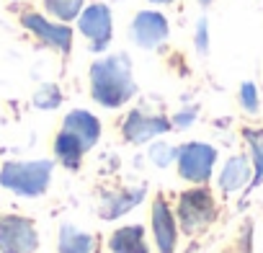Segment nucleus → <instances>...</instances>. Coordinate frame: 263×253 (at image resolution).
<instances>
[{
    "label": "nucleus",
    "instance_id": "nucleus-10",
    "mask_svg": "<svg viewBox=\"0 0 263 253\" xmlns=\"http://www.w3.org/2000/svg\"><path fill=\"white\" fill-rule=\"evenodd\" d=\"M153 232L160 253H176V217L163 194H158L153 202Z\"/></svg>",
    "mask_w": 263,
    "mask_h": 253
},
{
    "label": "nucleus",
    "instance_id": "nucleus-12",
    "mask_svg": "<svg viewBox=\"0 0 263 253\" xmlns=\"http://www.w3.org/2000/svg\"><path fill=\"white\" fill-rule=\"evenodd\" d=\"M145 186L140 189H124V191H108L101 196V207L98 214L103 220H119L121 214H126L129 209H135L142 199H145Z\"/></svg>",
    "mask_w": 263,
    "mask_h": 253
},
{
    "label": "nucleus",
    "instance_id": "nucleus-23",
    "mask_svg": "<svg viewBox=\"0 0 263 253\" xmlns=\"http://www.w3.org/2000/svg\"><path fill=\"white\" fill-rule=\"evenodd\" d=\"M194 116H196V109H189V111H181V114H176V119H173V127H191L194 124Z\"/></svg>",
    "mask_w": 263,
    "mask_h": 253
},
{
    "label": "nucleus",
    "instance_id": "nucleus-22",
    "mask_svg": "<svg viewBox=\"0 0 263 253\" xmlns=\"http://www.w3.org/2000/svg\"><path fill=\"white\" fill-rule=\"evenodd\" d=\"M196 52L201 57L209 55V21L206 19H199L196 24Z\"/></svg>",
    "mask_w": 263,
    "mask_h": 253
},
{
    "label": "nucleus",
    "instance_id": "nucleus-7",
    "mask_svg": "<svg viewBox=\"0 0 263 253\" xmlns=\"http://www.w3.org/2000/svg\"><path fill=\"white\" fill-rule=\"evenodd\" d=\"M21 26L26 31H31L44 47L60 52V55H70L72 49V29L70 24H62V21H49L47 16L42 13H34V11H26L18 16Z\"/></svg>",
    "mask_w": 263,
    "mask_h": 253
},
{
    "label": "nucleus",
    "instance_id": "nucleus-11",
    "mask_svg": "<svg viewBox=\"0 0 263 253\" xmlns=\"http://www.w3.org/2000/svg\"><path fill=\"white\" fill-rule=\"evenodd\" d=\"M62 130L70 132V135H75L83 142L85 153H88L98 142V137H101V121L90 111H85V109H72L65 116V121H62Z\"/></svg>",
    "mask_w": 263,
    "mask_h": 253
},
{
    "label": "nucleus",
    "instance_id": "nucleus-13",
    "mask_svg": "<svg viewBox=\"0 0 263 253\" xmlns=\"http://www.w3.org/2000/svg\"><path fill=\"white\" fill-rule=\"evenodd\" d=\"M111 253H150L142 225H124L108 238Z\"/></svg>",
    "mask_w": 263,
    "mask_h": 253
},
{
    "label": "nucleus",
    "instance_id": "nucleus-5",
    "mask_svg": "<svg viewBox=\"0 0 263 253\" xmlns=\"http://www.w3.org/2000/svg\"><path fill=\"white\" fill-rule=\"evenodd\" d=\"M39 232L29 217L0 214V253H36Z\"/></svg>",
    "mask_w": 263,
    "mask_h": 253
},
{
    "label": "nucleus",
    "instance_id": "nucleus-9",
    "mask_svg": "<svg viewBox=\"0 0 263 253\" xmlns=\"http://www.w3.org/2000/svg\"><path fill=\"white\" fill-rule=\"evenodd\" d=\"M171 127H173L171 119L158 116V114H145V111L135 109V111H129L126 119L121 121V135L129 142L142 145V142H150V140L171 132Z\"/></svg>",
    "mask_w": 263,
    "mask_h": 253
},
{
    "label": "nucleus",
    "instance_id": "nucleus-6",
    "mask_svg": "<svg viewBox=\"0 0 263 253\" xmlns=\"http://www.w3.org/2000/svg\"><path fill=\"white\" fill-rule=\"evenodd\" d=\"M176 163H178L181 178L191 184H206L217 163V150L206 142H186L178 148Z\"/></svg>",
    "mask_w": 263,
    "mask_h": 253
},
{
    "label": "nucleus",
    "instance_id": "nucleus-16",
    "mask_svg": "<svg viewBox=\"0 0 263 253\" xmlns=\"http://www.w3.org/2000/svg\"><path fill=\"white\" fill-rule=\"evenodd\" d=\"M93 238L85 230H78L70 222L60 225V243H57V253H93Z\"/></svg>",
    "mask_w": 263,
    "mask_h": 253
},
{
    "label": "nucleus",
    "instance_id": "nucleus-25",
    "mask_svg": "<svg viewBox=\"0 0 263 253\" xmlns=\"http://www.w3.org/2000/svg\"><path fill=\"white\" fill-rule=\"evenodd\" d=\"M199 3H201V6H212V0H199Z\"/></svg>",
    "mask_w": 263,
    "mask_h": 253
},
{
    "label": "nucleus",
    "instance_id": "nucleus-20",
    "mask_svg": "<svg viewBox=\"0 0 263 253\" xmlns=\"http://www.w3.org/2000/svg\"><path fill=\"white\" fill-rule=\"evenodd\" d=\"M176 155L178 150L171 145V142H155L150 148V160L158 166V168H168L171 163H176Z\"/></svg>",
    "mask_w": 263,
    "mask_h": 253
},
{
    "label": "nucleus",
    "instance_id": "nucleus-19",
    "mask_svg": "<svg viewBox=\"0 0 263 253\" xmlns=\"http://www.w3.org/2000/svg\"><path fill=\"white\" fill-rule=\"evenodd\" d=\"M62 103V91L54 83H42V88L34 93V106L42 111H52Z\"/></svg>",
    "mask_w": 263,
    "mask_h": 253
},
{
    "label": "nucleus",
    "instance_id": "nucleus-3",
    "mask_svg": "<svg viewBox=\"0 0 263 253\" xmlns=\"http://www.w3.org/2000/svg\"><path fill=\"white\" fill-rule=\"evenodd\" d=\"M214 214H217V207H214V196L209 189L194 186L178 196V222L186 232L194 235L204 230L209 222H214Z\"/></svg>",
    "mask_w": 263,
    "mask_h": 253
},
{
    "label": "nucleus",
    "instance_id": "nucleus-1",
    "mask_svg": "<svg viewBox=\"0 0 263 253\" xmlns=\"http://www.w3.org/2000/svg\"><path fill=\"white\" fill-rule=\"evenodd\" d=\"M88 78H90V98L103 109H121L137 93L132 60L126 52L98 57L90 65Z\"/></svg>",
    "mask_w": 263,
    "mask_h": 253
},
{
    "label": "nucleus",
    "instance_id": "nucleus-2",
    "mask_svg": "<svg viewBox=\"0 0 263 253\" xmlns=\"http://www.w3.org/2000/svg\"><path fill=\"white\" fill-rule=\"evenodd\" d=\"M52 160H8L0 168V186L18 196H42L52 184Z\"/></svg>",
    "mask_w": 263,
    "mask_h": 253
},
{
    "label": "nucleus",
    "instance_id": "nucleus-4",
    "mask_svg": "<svg viewBox=\"0 0 263 253\" xmlns=\"http://www.w3.org/2000/svg\"><path fill=\"white\" fill-rule=\"evenodd\" d=\"M78 31L88 39L90 52H106L114 39V16L106 3H90L78 16Z\"/></svg>",
    "mask_w": 263,
    "mask_h": 253
},
{
    "label": "nucleus",
    "instance_id": "nucleus-8",
    "mask_svg": "<svg viewBox=\"0 0 263 253\" xmlns=\"http://www.w3.org/2000/svg\"><path fill=\"white\" fill-rule=\"evenodd\" d=\"M171 34V24L160 11H140L129 24V37L140 49H158L165 44Z\"/></svg>",
    "mask_w": 263,
    "mask_h": 253
},
{
    "label": "nucleus",
    "instance_id": "nucleus-21",
    "mask_svg": "<svg viewBox=\"0 0 263 253\" xmlns=\"http://www.w3.org/2000/svg\"><path fill=\"white\" fill-rule=\"evenodd\" d=\"M240 106L248 111V114H258V88L248 80L240 85Z\"/></svg>",
    "mask_w": 263,
    "mask_h": 253
},
{
    "label": "nucleus",
    "instance_id": "nucleus-14",
    "mask_svg": "<svg viewBox=\"0 0 263 253\" xmlns=\"http://www.w3.org/2000/svg\"><path fill=\"white\" fill-rule=\"evenodd\" d=\"M83 155H85L83 142H80L75 135H70V132L60 130V132H57V137H54V158H57L65 168L75 171V168L80 166Z\"/></svg>",
    "mask_w": 263,
    "mask_h": 253
},
{
    "label": "nucleus",
    "instance_id": "nucleus-18",
    "mask_svg": "<svg viewBox=\"0 0 263 253\" xmlns=\"http://www.w3.org/2000/svg\"><path fill=\"white\" fill-rule=\"evenodd\" d=\"M242 137H245V142L250 145V153H253V166H255V181L253 184H260L263 181V130L260 127L258 130L248 127V130H242Z\"/></svg>",
    "mask_w": 263,
    "mask_h": 253
},
{
    "label": "nucleus",
    "instance_id": "nucleus-17",
    "mask_svg": "<svg viewBox=\"0 0 263 253\" xmlns=\"http://www.w3.org/2000/svg\"><path fill=\"white\" fill-rule=\"evenodd\" d=\"M42 6L54 21L70 24V21H78L80 11L85 8V0H42Z\"/></svg>",
    "mask_w": 263,
    "mask_h": 253
},
{
    "label": "nucleus",
    "instance_id": "nucleus-24",
    "mask_svg": "<svg viewBox=\"0 0 263 253\" xmlns=\"http://www.w3.org/2000/svg\"><path fill=\"white\" fill-rule=\"evenodd\" d=\"M153 6H168V3H176V0H150Z\"/></svg>",
    "mask_w": 263,
    "mask_h": 253
},
{
    "label": "nucleus",
    "instance_id": "nucleus-15",
    "mask_svg": "<svg viewBox=\"0 0 263 253\" xmlns=\"http://www.w3.org/2000/svg\"><path fill=\"white\" fill-rule=\"evenodd\" d=\"M248 178H250V163H248V158L235 155V158H230L224 163V168L219 173V189L224 194H232V191L242 189L248 184Z\"/></svg>",
    "mask_w": 263,
    "mask_h": 253
}]
</instances>
